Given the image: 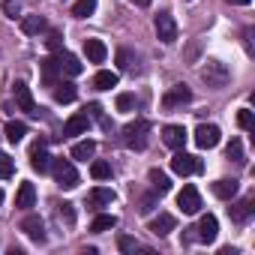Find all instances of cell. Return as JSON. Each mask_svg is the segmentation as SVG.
<instances>
[{
	"label": "cell",
	"instance_id": "6da1fadb",
	"mask_svg": "<svg viewBox=\"0 0 255 255\" xmlns=\"http://www.w3.org/2000/svg\"><path fill=\"white\" fill-rule=\"evenodd\" d=\"M147 132H150V123L147 120L126 123L123 126V144L126 147H135V150H144L147 147Z\"/></svg>",
	"mask_w": 255,
	"mask_h": 255
},
{
	"label": "cell",
	"instance_id": "7a4b0ae2",
	"mask_svg": "<svg viewBox=\"0 0 255 255\" xmlns=\"http://www.w3.org/2000/svg\"><path fill=\"white\" fill-rule=\"evenodd\" d=\"M51 174L60 189H75L78 186V171L72 168L69 159H51Z\"/></svg>",
	"mask_w": 255,
	"mask_h": 255
},
{
	"label": "cell",
	"instance_id": "3957f363",
	"mask_svg": "<svg viewBox=\"0 0 255 255\" xmlns=\"http://www.w3.org/2000/svg\"><path fill=\"white\" fill-rule=\"evenodd\" d=\"M201 78H204L210 87H225V81L231 78V72H228V66H225L222 60H207V66L201 69Z\"/></svg>",
	"mask_w": 255,
	"mask_h": 255
},
{
	"label": "cell",
	"instance_id": "277c9868",
	"mask_svg": "<svg viewBox=\"0 0 255 255\" xmlns=\"http://www.w3.org/2000/svg\"><path fill=\"white\" fill-rule=\"evenodd\" d=\"M171 171H174V174H180V177H186V174H198V171H201V159H198V156H192V153L177 150V153H174V159H171Z\"/></svg>",
	"mask_w": 255,
	"mask_h": 255
},
{
	"label": "cell",
	"instance_id": "5b68a950",
	"mask_svg": "<svg viewBox=\"0 0 255 255\" xmlns=\"http://www.w3.org/2000/svg\"><path fill=\"white\" fill-rule=\"evenodd\" d=\"M219 141H222L219 126H213V123H201L198 129H195V144H198L201 150H210V147H216Z\"/></svg>",
	"mask_w": 255,
	"mask_h": 255
},
{
	"label": "cell",
	"instance_id": "8992f818",
	"mask_svg": "<svg viewBox=\"0 0 255 255\" xmlns=\"http://www.w3.org/2000/svg\"><path fill=\"white\" fill-rule=\"evenodd\" d=\"M156 36H159L165 45H171V42L177 39V21H174L171 12H159V15H156Z\"/></svg>",
	"mask_w": 255,
	"mask_h": 255
},
{
	"label": "cell",
	"instance_id": "52a82bcc",
	"mask_svg": "<svg viewBox=\"0 0 255 255\" xmlns=\"http://www.w3.org/2000/svg\"><path fill=\"white\" fill-rule=\"evenodd\" d=\"M177 207H180L183 213L195 216V213L201 210V195H198V189H195V186H183L180 195H177Z\"/></svg>",
	"mask_w": 255,
	"mask_h": 255
},
{
	"label": "cell",
	"instance_id": "ba28073f",
	"mask_svg": "<svg viewBox=\"0 0 255 255\" xmlns=\"http://www.w3.org/2000/svg\"><path fill=\"white\" fill-rule=\"evenodd\" d=\"M12 96H15V102L21 105V111L39 114V111H36V102H33V93H30V87H27L24 81H15V84H12Z\"/></svg>",
	"mask_w": 255,
	"mask_h": 255
},
{
	"label": "cell",
	"instance_id": "9c48e42d",
	"mask_svg": "<svg viewBox=\"0 0 255 255\" xmlns=\"http://www.w3.org/2000/svg\"><path fill=\"white\" fill-rule=\"evenodd\" d=\"M87 129H90V114H87V111H78V114H72V117L66 120L63 135H84Z\"/></svg>",
	"mask_w": 255,
	"mask_h": 255
},
{
	"label": "cell",
	"instance_id": "30bf717a",
	"mask_svg": "<svg viewBox=\"0 0 255 255\" xmlns=\"http://www.w3.org/2000/svg\"><path fill=\"white\" fill-rule=\"evenodd\" d=\"M162 141H165L171 150H183V144H186V129H183V126H177V123H171V126H165V129H162Z\"/></svg>",
	"mask_w": 255,
	"mask_h": 255
},
{
	"label": "cell",
	"instance_id": "8fae6325",
	"mask_svg": "<svg viewBox=\"0 0 255 255\" xmlns=\"http://www.w3.org/2000/svg\"><path fill=\"white\" fill-rule=\"evenodd\" d=\"M192 99V90L186 87V84H174L165 96H162V105L165 108H177V105H183V102H189Z\"/></svg>",
	"mask_w": 255,
	"mask_h": 255
},
{
	"label": "cell",
	"instance_id": "7c38bea8",
	"mask_svg": "<svg viewBox=\"0 0 255 255\" xmlns=\"http://www.w3.org/2000/svg\"><path fill=\"white\" fill-rule=\"evenodd\" d=\"M195 231H198L195 237H198L201 243H213V240H216V234H219V222H216V216H210V213H207V216H201V222H198V228H195Z\"/></svg>",
	"mask_w": 255,
	"mask_h": 255
},
{
	"label": "cell",
	"instance_id": "4fadbf2b",
	"mask_svg": "<svg viewBox=\"0 0 255 255\" xmlns=\"http://www.w3.org/2000/svg\"><path fill=\"white\" fill-rule=\"evenodd\" d=\"M30 168L33 171H51V156L45 153V147H42V141H36L33 147H30Z\"/></svg>",
	"mask_w": 255,
	"mask_h": 255
},
{
	"label": "cell",
	"instance_id": "5bb4252c",
	"mask_svg": "<svg viewBox=\"0 0 255 255\" xmlns=\"http://www.w3.org/2000/svg\"><path fill=\"white\" fill-rule=\"evenodd\" d=\"M57 63H60V72H66V75H81L84 72V63L72 51H57Z\"/></svg>",
	"mask_w": 255,
	"mask_h": 255
},
{
	"label": "cell",
	"instance_id": "9a60e30c",
	"mask_svg": "<svg viewBox=\"0 0 255 255\" xmlns=\"http://www.w3.org/2000/svg\"><path fill=\"white\" fill-rule=\"evenodd\" d=\"M21 231H24L33 243H42V240H45V225H42V219H39V216H24Z\"/></svg>",
	"mask_w": 255,
	"mask_h": 255
},
{
	"label": "cell",
	"instance_id": "2e32d148",
	"mask_svg": "<svg viewBox=\"0 0 255 255\" xmlns=\"http://www.w3.org/2000/svg\"><path fill=\"white\" fill-rule=\"evenodd\" d=\"M174 225H177V219H174L171 213H159V216H153V219H150V231H153L156 237L171 234V231H174Z\"/></svg>",
	"mask_w": 255,
	"mask_h": 255
},
{
	"label": "cell",
	"instance_id": "e0dca14e",
	"mask_svg": "<svg viewBox=\"0 0 255 255\" xmlns=\"http://www.w3.org/2000/svg\"><path fill=\"white\" fill-rule=\"evenodd\" d=\"M84 54H87L90 63H102L108 57V48H105L102 39H84Z\"/></svg>",
	"mask_w": 255,
	"mask_h": 255
},
{
	"label": "cell",
	"instance_id": "ac0fdd59",
	"mask_svg": "<svg viewBox=\"0 0 255 255\" xmlns=\"http://www.w3.org/2000/svg\"><path fill=\"white\" fill-rule=\"evenodd\" d=\"M39 69H42V81L45 84H57V75H60V63H57V57H45V60H39Z\"/></svg>",
	"mask_w": 255,
	"mask_h": 255
},
{
	"label": "cell",
	"instance_id": "d6986e66",
	"mask_svg": "<svg viewBox=\"0 0 255 255\" xmlns=\"http://www.w3.org/2000/svg\"><path fill=\"white\" fill-rule=\"evenodd\" d=\"M147 180H150L153 192H159V195H165V192L171 189V180H168V174H165V171H159V168H150V171H147Z\"/></svg>",
	"mask_w": 255,
	"mask_h": 255
},
{
	"label": "cell",
	"instance_id": "ffe728a7",
	"mask_svg": "<svg viewBox=\"0 0 255 255\" xmlns=\"http://www.w3.org/2000/svg\"><path fill=\"white\" fill-rule=\"evenodd\" d=\"M213 195L222 198V201H231V198L237 195V180H228V177L216 180V183H213Z\"/></svg>",
	"mask_w": 255,
	"mask_h": 255
},
{
	"label": "cell",
	"instance_id": "44dd1931",
	"mask_svg": "<svg viewBox=\"0 0 255 255\" xmlns=\"http://www.w3.org/2000/svg\"><path fill=\"white\" fill-rule=\"evenodd\" d=\"M33 201H36V189H33V183H21L18 186V195H15V207H21V210H27V207H33Z\"/></svg>",
	"mask_w": 255,
	"mask_h": 255
},
{
	"label": "cell",
	"instance_id": "7402d4cb",
	"mask_svg": "<svg viewBox=\"0 0 255 255\" xmlns=\"http://www.w3.org/2000/svg\"><path fill=\"white\" fill-rule=\"evenodd\" d=\"M114 201V189H105V186H96V189H90V195H87V204L90 207H105V204H111Z\"/></svg>",
	"mask_w": 255,
	"mask_h": 255
},
{
	"label": "cell",
	"instance_id": "603a6c76",
	"mask_svg": "<svg viewBox=\"0 0 255 255\" xmlns=\"http://www.w3.org/2000/svg\"><path fill=\"white\" fill-rule=\"evenodd\" d=\"M48 27V21L42 18V15H24L21 18V30L27 33V36H36V33H42Z\"/></svg>",
	"mask_w": 255,
	"mask_h": 255
},
{
	"label": "cell",
	"instance_id": "cb8c5ba5",
	"mask_svg": "<svg viewBox=\"0 0 255 255\" xmlns=\"http://www.w3.org/2000/svg\"><path fill=\"white\" fill-rule=\"evenodd\" d=\"M3 135H6L12 144H18V141L27 135V126H24L21 120H9V123H6V129H3Z\"/></svg>",
	"mask_w": 255,
	"mask_h": 255
},
{
	"label": "cell",
	"instance_id": "d4e9b609",
	"mask_svg": "<svg viewBox=\"0 0 255 255\" xmlns=\"http://www.w3.org/2000/svg\"><path fill=\"white\" fill-rule=\"evenodd\" d=\"M75 96H78L75 84H69V81H57V84H54V99H57V102H72Z\"/></svg>",
	"mask_w": 255,
	"mask_h": 255
},
{
	"label": "cell",
	"instance_id": "484cf974",
	"mask_svg": "<svg viewBox=\"0 0 255 255\" xmlns=\"http://www.w3.org/2000/svg\"><path fill=\"white\" fill-rule=\"evenodd\" d=\"M228 213H231V219H234V222H246V219H249V213H252V198L237 201L234 207H228Z\"/></svg>",
	"mask_w": 255,
	"mask_h": 255
},
{
	"label": "cell",
	"instance_id": "4316f807",
	"mask_svg": "<svg viewBox=\"0 0 255 255\" xmlns=\"http://www.w3.org/2000/svg\"><path fill=\"white\" fill-rule=\"evenodd\" d=\"M114 225H117V216H114V213H99V216L90 222V231L102 234V231H111Z\"/></svg>",
	"mask_w": 255,
	"mask_h": 255
},
{
	"label": "cell",
	"instance_id": "83f0119b",
	"mask_svg": "<svg viewBox=\"0 0 255 255\" xmlns=\"http://www.w3.org/2000/svg\"><path fill=\"white\" fill-rule=\"evenodd\" d=\"M93 84H96V90H111V87H117V72L99 69V72H96V78H93Z\"/></svg>",
	"mask_w": 255,
	"mask_h": 255
},
{
	"label": "cell",
	"instance_id": "f1b7e54d",
	"mask_svg": "<svg viewBox=\"0 0 255 255\" xmlns=\"http://www.w3.org/2000/svg\"><path fill=\"white\" fill-rule=\"evenodd\" d=\"M93 153H96V141H90V138H87V141H78V144L72 147V159H81V162H87Z\"/></svg>",
	"mask_w": 255,
	"mask_h": 255
},
{
	"label": "cell",
	"instance_id": "f546056e",
	"mask_svg": "<svg viewBox=\"0 0 255 255\" xmlns=\"http://www.w3.org/2000/svg\"><path fill=\"white\" fill-rule=\"evenodd\" d=\"M96 12V0H75L72 3V15L75 18H90Z\"/></svg>",
	"mask_w": 255,
	"mask_h": 255
},
{
	"label": "cell",
	"instance_id": "4dcf8cb0",
	"mask_svg": "<svg viewBox=\"0 0 255 255\" xmlns=\"http://www.w3.org/2000/svg\"><path fill=\"white\" fill-rule=\"evenodd\" d=\"M90 174H93V180H108V177H111V165L102 162V159H96V162L90 165Z\"/></svg>",
	"mask_w": 255,
	"mask_h": 255
},
{
	"label": "cell",
	"instance_id": "1f68e13d",
	"mask_svg": "<svg viewBox=\"0 0 255 255\" xmlns=\"http://www.w3.org/2000/svg\"><path fill=\"white\" fill-rule=\"evenodd\" d=\"M12 171H15V162H12V156H6V153H0V180H6V177H12Z\"/></svg>",
	"mask_w": 255,
	"mask_h": 255
},
{
	"label": "cell",
	"instance_id": "d6a6232c",
	"mask_svg": "<svg viewBox=\"0 0 255 255\" xmlns=\"http://www.w3.org/2000/svg\"><path fill=\"white\" fill-rule=\"evenodd\" d=\"M237 126H240V129H252V126H255L249 108H240V111H237Z\"/></svg>",
	"mask_w": 255,
	"mask_h": 255
},
{
	"label": "cell",
	"instance_id": "836d02e7",
	"mask_svg": "<svg viewBox=\"0 0 255 255\" xmlns=\"http://www.w3.org/2000/svg\"><path fill=\"white\" fill-rule=\"evenodd\" d=\"M228 159L243 162V144H240V138H231V144H228Z\"/></svg>",
	"mask_w": 255,
	"mask_h": 255
},
{
	"label": "cell",
	"instance_id": "e575fe53",
	"mask_svg": "<svg viewBox=\"0 0 255 255\" xmlns=\"http://www.w3.org/2000/svg\"><path fill=\"white\" fill-rule=\"evenodd\" d=\"M132 105H135V96L132 93H120L117 96V108L120 111H132Z\"/></svg>",
	"mask_w": 255,
	"mask_h": 255
},
{
	"label": "cell",
	"instance_id": "d590c367",
	"mask_svg": "<svg viewBox=\"0 0 255 255\" xmlns=\"http://www.w3.org/2000/svg\"><path fill=\"white\" fill-rule=\"evenodd\" d=\"M45 45H48V51H63V36L60 33H48Z\"/></svg>",
	"mask_w": 255,
	"mask_h": 255
},
{
	"label": "cell",
	"instance_id": "8d00e7d4",
	"mask_svg": "<svg viewBox=\"0 0 255 255\" xmlns=\"http://www.w3.org/2000/svg\"><path fill=\"white\" fill-rule=\"evenodd\" d=\"M117 66H120V69H129V66H132V54L126 51V48L117 51Z\"/></svg>",
	"mask_w": 255,
	"mask_h": 255
},
{
	"label": "cell",
	"instance_id": "74e56055",
	"mask_svg": "<svg viewBox=\"0 0 255 255\" xmlns=\"http://www.w3.org/2000/svg\"><path fill=\"white\" fill-rule=\"evenodd\" d=\"M117 246H120V252H132V249H135V240H132L129 234H120V237H117Z\"/></svg>",
	"mask_w": 255,
	"mask_h": 255
},
{
	"label": "cell",
	"instance_id": "f35d334b",
	"mask_svg": "<svg viewBox=\"0 0 255 255\" xmlns=\"http://www.w3.org/2000/svg\"><path fill=\"white\" fill-rule=\"evenodd\" d=\"M60 219L75 222V210H72V204H60Z\"/></svg>",
	"mask_w": 255,
	"mask_h": 255
},
{
	"label": "cell",
	"instance_id": "ab89813d",
	"mask_svg": "<svg viewBox=\"0 0 255 255\" xmlns=\"http://www.w3.org/2000/svg\"><path fill=\"white\" fill-rule=\"evenodd\" d=\"M3 9H6V15H9V18H15V15H18V6L12 3V0H6V3H3Z\"/></svg>",
	"mask_w": 255,
	"mask_h": 255
},
{
	"label": "cell",
	"instance_id": "60d3db41",
	"mask_svg": "<svg viewBox=\"0 0 255 255\" xmlns=\"http://www.w3.org/2000/svg\"><path fill=\"white\" fill-rule=\"evenodd\" d=\"M228 3H234V6H246V3H252V0H228Z\"/></svg>",
	"mask_w": 255,
	"mask_h": 255
},
{
	"label": "cell",
	"instance_id": "b9f144b4",
	"mask_svg": "<svg viewBox=\"0 0 255 255\" xmlns=\"http://www.w3.org/2000/svg\"><path fill=\"white\" fill-rule=\"evenodd\" d=\"M135 3H138V6H150V3H153V0H135Z\"/></svg>",
	"mask_w": 255,
	"mask_h": 255
},
{
	"label": "cell",
	"instance_id": "7bdbcfd3",
	"mask_svg": "<svg viewBox=\"0 0 255 255\" xmlns=\"http://www.w3.org/2000/svg\"><path fill=\"white\" fill-rule=\"evenodd\" d=\"M0 204H3V192H0Z\"/></svg>",
	"mask_w": 255,
	"mask_h": 255
}]
</instances>
